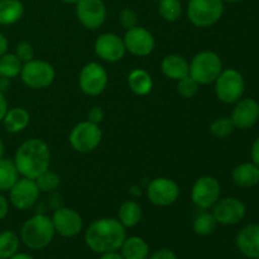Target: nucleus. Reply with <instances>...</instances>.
I'll list each match as a JSON object with an SVG mask.
<instances>
[{"instance_id":"nucleus-1","label":"nucleus","mask_w":259,"mask_h":259,"mask_svg":"<svg viewBox=\"0 0 259 259\" xmlns=\"http://www.w3.org/2000/svg\"><path fill=\"white\" fill-rule=\"evenodd\" d=\"M125 238L126 228L114 218L95 220L85 232L86 245L99 254L119 250Z\"/></svg>"},{"instance_id":"nucleus-2","label":"nucleus","mask_w":259,"mask_h":259,"mask_svg":"<svg viewBox=\"0 0 259 259\" xmlns=\"http://www.w3.org/2000/svg\"><path fill=\"white\" fill-rule=\"evenodd\" d=\"M13 161L19 175L27 179L35 180L40 174L50 168V147L42 139H28L17 149Z\"/></svg>"},{"instance_id":"nucleus-3","label":"nucleus","mask_w":259,"mask_h":259,"mask_svg":"<svg viewBox=\"0 0 259 259\" xmlns=\"http://www.w3.org/2000/svg\"><path fill=\"white\" fill-rule=\"evenodd\" d=\"M56 230L52 219L47 215L37 214L29 218L20 229V242L32 250L45 249L52 243Z\"/></svg>"},{"instance_id":"nucleus-4","label":"nucleus","mask_w":259,"mask_h":259,"mask_svg":"<svg viewBox=\"0 0 259 259\" xmlns=\"http://www.w3.org/2000/svg\"><path fill=\"white\" fill-rule=\"evenodd\" d=\"M223 71L222 58L212 51H202L192 58L190 63V76L200 85L215 82Z\"/></svg>"},{"instance_id":"nucleus-5","label":"nucleus","mask_w":259,"mask_h":259,"mask_svg":"<svg viewBox=\"0 0 259 259\" xmlns=\"http://www.w3.org/2000/svg\"><path fill=\"white\" fill-rule=\"evenodd\" d=\"M224 13L223 0H190L187 18L197 28H207L217 24Z\"/></svg>"},{"instance_id":"nucleus-6","label":"nucleus","mask_w":259,"mask_h":259,"mask_svg":"<svg viewBox=\"0 0 259 259\" xmlns=\"http://www.w3.org/2000/svg\"><path fill=\"white\" fill-rule=\"evenodd\" d=\"M214 83L217 98L225 104L237 103L242 99L245 90L244 77L234 68L223 70Z\"/></svg>"},{"instance_id":"nucleus-7","label":"nucleus","mask_w":259,"mask_h":259,"mask_svg":"<svg viewBox=\"0 0 259 259\" xmlns=\"http://www.w3.org/2000/svg\"><path fill=\"white\" fill-rule=\"evenodd\" d=\"M101 139H103V132L99 124L91 123L89 120L76 124L68 137L71 147L78 153L93 152L100 146Z\"/></svg>"},{"instance_id":"nucleus-8","label":"nucleus","mask_w":259,"mask_h":259,"mask_svg":"<svg viewBox=\"0 0 259 259\" xmlns=\"http://www.w3.org/2000/svg\"><path fill=\"white\" fill-rule=\"evenodd\" d=\"M20 78L28 88L40 90L52 85L56 77V71L51 63L42 60H32L23 63Z\"/></svg>"},{"instance_id":"nucleus-9","label":"nucleus","mask_w":259,"mask_h":259,"mask_svg":"<svg viewBox=\"0 0 259 259\" xmlns=\"http://www.w3.org/2000/svg\"><path fill=\"white\" fill-rule=\"evenodd\" d=\"M109 82V76L104 66L98 62L85 65L78 76V86L83 94L89 96H98L105 91Z\"/></svg>"},{"instance_id":"nucleus-10","label":"nucleus","mask_w":259,"mask_h":259,"mask_svg":"<svg viewBox=\"0 0 259 259\" xmlns=\"http://www.w3.org/2000/svg\"><path fill=\"white\" fill-rule=\"evenodd\" d=\"M222 194L219 181L212 176H201L195 181L191 191L192 202L201 210H209L217 204Z\"/></svg>"},{"instance_id":"nucleus-11","label":"nucleus","mask_w":259,"mask_h":259,"mask_svg":"<svg viewBox=\"0 0 259 259\" xmlns=\"http://www.w3.org/2000/svg\"><path fill=\"white\" fill-rule=\"evenodd\" d=\"M148 200L156 206H169L175 204L180 196V186L168 177H157L149 182L147 187Z\"/></svg>"},{"instance_id":"nucleus-12","label":"nucleus","mask_w":259,"mask_h":259,"mask_svg":"<svg viewBox=\"0 0 259 259\" xmlns=\"http://www.w3.org/2000/svg\"><path fill=\"white\" fill-rule=\"evenodd\" d=\"M75 5L78 22L88 29L95 30L105 23L108 10L103 0H78Z\"/></svg>"},{"instance_id":"nucleus-13","label":"nucleus","mask_w":259,"mask_h":259,"mask_svg":"<svg viewBox=\"0 0 259 259\" xmlns=\"http://www.w3.org/2000/svg\"><path fill=\"white\" fill-rule=\"evenodd\" d=\"M126 52L137 57H147L151 55L156 47V39L148 29L143 27H137L128 29L123 38Z\"/></svg>"},{"instance_id":"nucleus-14","label":"nucleus","mask_w":259,"mask_h":259,"mask_svg":"<svg viewBox=\"0 0 259 259\" xmlns=\"http://www.w3.org/2000/svg\"><path fill=\"white\" fill-rule=\"evenodd\" d=\"M211 214L214 215L218 224L235 225L242 222L247 212L244 202L237 197H224L219 199L217 204L211 207Z\"/></svg>"},{"instance_id":"nucleus-15","label":"nucleus","mask_w":259,"mask_h":259,"mask_svg":"<svg viewBox=\"0 0 259 259\" xmlns=\"http://www.w3.org/2000/svg\"><path fill=\"white\" fill-rule=\"evenodd\" d=\"M39 194L40 191L34 180L23 177L9 190L10 204L18 210H28L37 202Z\"/></svg>"},{"instance_id":"nucleus-16","label":"nucleus","mask_w":259,"mask_h":259,"mask_svg":"<svg viewBox=\"0 0 259 259\" xmlns=\"http://www.w3.org/2000/svg\"><path fill=\"white\" fill-rule=\"evenodd\" d=\"M52 223L57 234L63 238H73L83 229V220L76 210L60 207L52 215Z\"/></svg>"},{"instance_id":"nucleus-17","label":"nucleus","mask_w":259,"mask_h":259,"mask_svg":"<svg viewBox=\"0 0 259 259\" xmlns=\"http://www.w3.org/2000/svg\"><path fill=\"white\" fill-rule=\"evenodd\" d=\"M96 56L106 62H118L125 56L126 50L123 38L115 33H103L99 35L94 45Z\"/></svg>"},{"instance_id":"nucleus-18","label":"nucleus","mask_w":259,"mask_h":259,"mask_svg":"<svg viewBox=\"0 0 259 259\" xmlns=\"http://www.w3.org/2000/svg\"><path fill=\"white\" fill-rule=\"evenodd\" d=\"M230 119L233 120L235 128L243 131L252 128L259 120V104L254 99L250 98L238 100L233 109Z\"/></svg>"},{"instance_id":"nucleus-19","label":"nucleus","mask_w":259,"mask_h":259,"mask_svg":"<svg viewBox=\"0 0 259 259\" xmlns=\"http://www.w3.org/2000/svg\"><path fill=\"white\" fill-rule=\"evenodd\" d=\"M237 247L244 257L259 259V225L249 224L237 235Z\"/></svg>"},{"instance_id":"nucleus-20","label":"nucleus","mask_w":259,"mask_h":259,"mask_svg":"<svg viewBox=\"0 0 259 259\" xmlns=\"http://www.w3.org/2000/svg\"><path fill=\"white\" fill-rule=\"evenodd\" d=\"M161 70L167 78L179 81L185 76L190 75V63L182 56L168 55L162 61Z\"/></svg>"},{"instance_id":"nucleus-21","label":"nucleus","mask_w":259,"mask_h":259,"mask_svg":"<svg viewBox=\"0 0 259 259\" xmlns=\"http://www.w3.org/2000/svg\"><path fill=\"white\" fill-rule=\"evenodd\" d=\"M233 182L243 189L254 187L259 184V167L254 163H242L232 174Z\"/></svg>"},{"instance_id":"nucleus-22","label":"nucleus","mask_w":259,"mask_h":259,"mask_svg":"<svg viewBox=\"0 0 259 259\" xmlns=\"http://www.w3.org/2000/svg\"><path fill=\"white\" fill-rule=\"evenodd\" d=\"M120 254L124 259H148L149 245L141 237H126L120 247Z\"/></svg>"},{"instance_id":"nucleus-23","label":"nucleus","mask_w":259,"mask_h":259,"mask_svg":"<svg viewBox=\"0 0 259 259\" xmlns=\"http://www.w3.org/2000/svg\"><path fill=\"white\" fill-rule=\"evenodd\" d=\"M30 120V115L24 108H13L8 109L4 119H3V125L8 133H20L28 126Z\"/></svg>"},{"instance_id":"nucleus-24","label":"nucleus","mask_w":259,"mask_h":259,"mask_svg":"<svg viewBox=\"0 0 259 259\" xmlns=\"http://www.w3.org/2000/svg\"><path fill=\"white\" fill-rule=\"evenodd\" d=\"M129 89L138 96H146L153 89V80L143 68H134L128 75Z\"/></svg>"},{"instance_id":"nucleus-25","label":"nucleus","mask_w":259,"mask_h":259,"mask_svg":"<svg viewBox=\"0 0 259 259\" xmlns=\"http://www.w3.org/2000/svg\"><path fill=\"white\" fill-rule=\"evenodd\" d=\"M24 14V5L20 0H0V25H13Z\"/></svg>"},{"instance_id":"nucleus-26","label":"nucleus","mask_w":259,"mask_h":259,"mask_svg":"<svg viewBox=\"0 0 259 259\" xmlns=\"http://www.w3.org/2000/svg\"><path fill=\"white\" fill-rule=\"evenodd\" d=\"M142 217H143V210L138 202L128 200V201H124L119 207L118 220L125 228H134L138 225Z\"/></svg>"},{"instance_id":"nucleus-27","label":"nucleus","mask_w":259,"mask_h":259,"mask_svg":"<svg viewBox=\"0 0 259 259\" xmlns=\"http://www.w3.org/2000/svg\"><path fill=\"white\" fill-rule=\"evenodd\" d=\"M19 180V172L13 159L0 158V192H9Z\"/></svg>"},{"instance_id":"nucleus-28","label":"nucleus","mask_w":259,"mask_h":259,"mask_svg":"<svg viewBox=\"0 0 259 259\" xmlns=\"http://www.w3.org/2000/svg\"><path fill=\"white\" fill-rule=\"evenodd\" d=\"M20 247V238L12 230L0 232V259H9L17 254Z\"/></svg>"},{"instance_id":"nucleus-29","label":"nucleus","mask_w":259,"mask_h":259,"mask_svg":"<svg viewBox=\"0 0 259 259\" xmlns=\"http://www.w3.org/2000/svg\"><path fill=\"white\" fill-rule=\"evenodd\" d=\"M23 63L14 53H5L0 57V76L9 80L20 75Z\"/></svg>"},{"instance_id":"nucleus-30","label":"nucleus","mask_w":259,"mask_h":259,"mask_svg":"<svg viewBox=\"0 0 259 259\" xmlns=\"http://www.w3.org/2000/svg\"><path fill=\"white\" fill-rule=\"evenodd\" d=\"M218 222L215 220L214 215L211 212L204 211L201 214L197 215L194 220V232L196 233L200 237H207V235H211L212 233L217 230Z\"/></svg>"},{"instance_id":"nucleus-31","label":"nucleus","mask_w":259,"mask_h":259,"mask_svg":"<svg viewBox=\"0 0 259 259\" xmlns=\"http://www.w3.org/2000/svg\"><path fill=\"white\" fill-rule=\"evenodd\" d=\"M158 13L166 22H176L182 15L181 2L180 0H159Z\"/></svg>"},{"instance_id":"nucleus-32","label":"nucleus","mask_w":259,"mask_h":259,"mask_svg":"<svg viewBox=\"0 0 259 259\" xmlns=\"http://www.w3.org/2000/svg\"><path fill=\"white\" fill-rule=\"evenodd\" d=\"M235 126L233 124V120L227 116L215 119L210 125V133L218 139H225L234 132Z\"/></svg>"},{"instance_id":"nucleus-33","label":"nucleus","mask_w":259,"mask_h":259,"mask_svg":"<svg viewBox=\"0 0 259 259\" xmlns=\"http://www.w3.org/2000/svg\"><path fill=\"white\" fill-rule=\"evenodd\" d=\"M35 184H37L38 189L40 192H52L60 186L61 180L56 172L51 171L50 168L47 171H45L43 174H40L37 179L34 180Z\"/></svg>"},{"instance_id":"nucleus-34","label":"nucleus","mask_w":259,"mask_h":259,"mask_svg":"<svg viewBox=\"0 0 259 259\" xmlns=\"http://www.w3.org/2000/svg\"><path fill=\"white\" fill-rule=\"evenodd\" d=\"M200 83L197 82L195 78H192L191 76L187 75L184 78L177 81V93L180 94V96H182L184 99H191L199 93Z\"/></svg>"},{"instance_id":"nucleus-35","label":"nucleus","mask_w":259,"mask_h":259,"mask_svg":"<svg viewBox=\"0 0 259 259\" xmlns=\"http://www.w3.org/2000/svg\"><path fill=\"white\" fill-rule=\"evenodd\" d=\"M14 55L19 58L20 62L27 63V62H29V61L34 60L35 52H34V48H33L32 43L27 42V40H22V42L18 43L17 47H15Z\"/></svg>"},{"instance_id":"nucleus-36","label":"nucleus","mask_w":259,"mask_h":259,"mask_svg":"<svg viewBox=\"0 0 259 259\" xmlns=\"http://www.w3.org/2000/svg\"><path fill=\"white\" fill-rule=\"evenodd\" d=\"M119 23L124 29H132V28L138 25V15L134 10L129 9V8H124L119 13Z\"/></svg>"},{"instance_id":"nucleus-37","label":"nucleus","mask_w":259,"mask_h":259,"mask_svg":"<svg viewBox=\"0 0 259 259\" xmlns=\"http://www.w3.org/2000/svg\"><path fill=\"white\" fill-rule=\"evenodd\" d=\"M88 120L91 123L100 124L104 120V111L100 106H93L88 113Z\"/></svg>"},{"instance_id":"nucleus-38","label":"nucleus","mask_w":259,"mask_h":259,"mask_svg":"<svg viewBox=\"0 0 259 259\" xmlns=\"http://www.w3.org/2000/svg\"><path fill=\"white\" fill-rule=\"evenodd\" d=\"M148 259H179V257H177V254L174 250L163 248V249L157 250L153 254L149 255Z\"/></svg>"},{"instance_id":"nucleus-39","label":"nucleus","mask_w":259,"mask_h":259,"mask_svg":"<svg viewBox=\"0 0 259 259\" xmlns=\"http://www.w3.org/2000/svg\"><path fill=\"white\" fill-rule=\"evenodd\" d=\"M9 212V201L7 200V197L4 195H2L0 192V220L5 219Z\"/></svg>"},{"instance_id":"nucleus-40","label":"nucleus","mask_w":259,"mask_h":259,"mask_svg":"<svg viewBox=\"0 0 259 259\" xmlns=\"http://www.w3.org/2000/svg\"><path fill=\"white\" fill-rule=\"evenodd\" d=\"M8 101H7V98H5L4 93H2L0 91V123L3 121V119H4L5 114H7L8 111Z\"/></svg>"},{"instance_id":"nucleus-41","label":"nucleus","mask_w":259,"mask_h":259,"mask_svg":"<svg viewBox=\"0 0 259 259\" xmlns=\"http://www.w3.org/2000/svg\"><path fill=\"white\" fill-rule=\"evenodd\" d=\"M250 154H252L253 163H254L255 166L259 167V138L255 139V142L253 143L252 152H250Z\"/></svg>"},{"instance_id":"nucleus-42","label":"nucleus","mask_w":259,"mask_h":259,"mask_svg":"<svg viewBox=\"0 0 259 259\" xmlns=\"http://www.w3.org/2000/svg\"><path fill=\"white\" fill-rule=\"evenodd\" d=\"M8 47H9V42H8V38L0 32V57L3 55L8 52Z\"/></svg>"},{"instance_id":"nucleus-43","label":"nucleus","mask_w":259,"mask_h":259,"mask_svg":"<svg viewBox=\"0 0 259 259\" xmlns=\"http://www.w3.org/2000/svg\"><path fill=\"white\" fill-rule=\"evenodd\" d=\"M99 259H124L121 257L120 252L116 250V252H109V253H104V254L100 255Z\"/></svg>"},{"instance_id":"nucleus-44","label":"nucleus","mask_w":259,"mask_h":259,"mask_svg":"<svg viewBox=\"0 0 259 259\" xmlns=\"http://www.w3.org/2000/svg\"><path fill=\"white\" fill-rule=\"evenodd\" d=\"M9 86H10L9 78L0 76V91H2V93H5V91L9 89Z\"/></svg>"},{"instance_id":"nucleus-45","label":"nucleus","mask_w":259,"mask_h":259,"mask_svg":"<svg viewBox=\"0 0 259 259\" xmlns=\"http://www.w3.org/2000/svg\"><path fill=\"white\" fill-rule=\"evenodd\" d=\"M9 259H34L32 255L27 254V253H19L18 252L17 254H14L13 257H10Z\"/></svg>"},{"instance_id":"nucleus-46","label":"nucleus","mask_w":259,"mask_h":259,"mask_svg":"<svg viewBox=\"0 0 259 259\" xmlns=\"http://www.w3.org/2000/svg\"><path fill=\"white\" fill-rule=\"evenodd\" d=\"M4 152H5L4 143H3V141L0 139V158H3V157H4Z\"/></svg>"},{"instance_id":"nucleus-47","label":"nucleus","mask_w":259,"mask_h":259,"mask_svg":"<svg viewBox=\"0 0 259 259\" xmlns=\"http://www.w3.org/2000/svg\"><path fill=\"white\" fill-rule=\"evenodd\" d=\"M61 2L65 3V4H76L78 0H61Z\"/></svg>"},{"instance_id":"nucleus-48","label":"nucleus","mask_w":259,"mask_h":259,"mask_svg":"<svg viewBox=\"0 0 259 259\" xmlns=\"http://www.w3.org/2000/svg\"><path fill=\"white\" fill-rule=\"evenodd\" d=\"M223 2L232 3V4H235V3H240V2H243V0H223Z\"/></svg>"}]
</instances>
